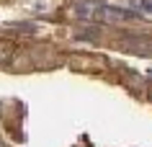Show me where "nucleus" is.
<instances>
[{"label": "nucleus", "mask_w": 152, "mask_h": 147, "mask_svg": "<svg viewBox=\"0 0 152 147\" xmlns=\"http://www.w3.org/2000/svg\"><path fill=\"white\" fill-rule=\"evenodd\" d=\"M75 13L85 21H98V23H119V21H132L137 18L134 10L116 8V5H106V3H88L83 0L75 5Z\"/></svg>", "instance_id": "f257e3e1"}, {"label": "nucleus", "mask_w": 152, "mask_h": 147, "mask_svg": "<svg viewBox=\"0 0 152 147\" xmlns=\"http://www.w3.org/2000/svg\"><path fill=\"white\" fill-rule=\"evenodd\" d=\"M13 44L10 41H0V65H8L10 62V57H13Z\"/></svg>", "instance_id": "f03ea898"}, {"label": "nucleus", "mask_w": 152, "mask_h": 147, "mask_svg": "<svg viewBox=\"0 0 152 147\" xmlns=\"http://www.w3.org/2000/svg\"><path fill=\"white\" fill-rule=\"evenodd\" d=\"M142 8L147 10V13H152V3H142Z\"/></svg>", "instance_id": "7ed1b4c3"}]
</instances>
